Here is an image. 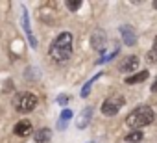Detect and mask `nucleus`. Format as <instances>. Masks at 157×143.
I'll list each match as a JSON object with an SVG mask.
<instances>
[{"mask_svg": "<svg viewBox=\"0 0 157 143\" xmlns=\"http://www.w3.org/2000/svg\"><path fill=\"white\" fill-rule=\"evenodd\" d=\"M70 119H72V112H70V110H63L61 115H59V123H57V126H59V128H65V123L70 121Z\"/></svg>", "mask_w": 157, "mask_h": 143, "instance_id": "15", "label": "nucleus"}, {"mask_svg": "<svg viewBox=\"0 0 157 143\" xmlns=\"http://www.w3.org/2000/svg\"><path fill=\"white\" fill-rule=\"evenodd\" d=\"M93 113H94V110L91 108V106H87V108H83L82 112H80V117H78L76 119V126L78 128H85L89 123H91V117H93Z\"/></svg>", "mask_w": 157, "mask_h": 143, "instance_id": "8", "label": "nucleus"}, {"mask_svg": "<svg viewBox=\"0 0 157 143\" xmlns=\"http://www.w3.org/2000/svg\"><path fill=\"white\" fill-rule=\"evenodd\" d=\"M72 39L74 37H72L70 32H61L54 39V43L50 45V48H48L50 58L54 61H57V63H65L70 58V54H72Z\"/></svg>", "mask_w": 157, "mask_h": 143, "instance_id": "1", "label": "nucleus"}, {"mask_svg": "<svg viewBox=\"0 0 157 143\" xmlns=\"http://www.w3.org/2000/svg\"><path fill=\"white\" fill-rule=\"evenodd\" d=\"M151 91H157V78H155V82L151 84Z\"/></svg>", "mask_w": 157, "mask_h": 143, "instance_id": "21", "label": "nucleus"}, {"mask_svg": "<svg viewBox=\"0 0 157 143\" xmlns=\"http://www.w3.org/2000/svg\"><path fill=\"white\" fill-rule=\"evenodd\" d=\"M155 58H157V56H155L153 52H150V54H148V61H150V63H153V61H155Z\"/></svg>", "mask_w": 157, "mask_h": 143, "instance_id": "19", "label": "nucleus"}, {"mask_svg": "<svg viewBox=\"0 0 157 143\" xmlns=\"http://www.w3.org/2000/svg\"><path fill=\"white\" fill-rule=\"evenodd\" d=\"M140 65V59L137 56H128L122 63H120V73H133V71H137Z\"/></svg>", "mask_w": 157, "mask_h": 143, "instance_id": "7", "label": "nucleus"}, {"mask_svg": "<svg viewBox=\"0 0 157 143\" xmlns=\"http://www.w3.org/2000/svg\"><path fill=\"white\" fill-rule=\"evenodd\" d=\"M37 102H39V99H37L33 93L24 91V93H19V95L13 99V108H15L19 113H30L32 110H35Z\"/></svg>", "mask_w": 157, "mask_h": 143, "instance_id": "3", "label": "nucleus"}, {"mask_svg": "<svg viewBox=\"0 0 157 143\" xmlns=\"http://www.w3.org/2000/svg\"><path fill=\"white\" fill-rule=\"evenodd\" d=\"M155 56H157V37H155V41H153V50H151Z\"/></svg>", "mask_w": 157, "mask_h": 143, "instance_id": "20", "label": "nucleus"}, {"mask_svg": "<svg viewBox=\"0 0 157 143\" xmlns=\"http://www.w3.org/2000/svg\"><path fill=\"white\" fill-rule=\"evenodd\" d=\"M151 6H153V8H155V10H157V0H155V2H153V4H151Z\"/></svg>", "mask_w": 157, "mask_h": 143, "instance_id": "22", "label": "nucleus"}, {"mask_svg": "<svg viewBox=\"0 0 157 143\" xmlns=\"http://www.w3.org/2000/svg\"><path fill=\"white\" fill-rule=\"evenodd\" d=\"M13 132H15L19 137H26V136L32 134V123H30L28 119H22V121H19V123L15 125Z\"/></svg>", "mask_w": 157, "mask_h": 143, "instance_id": "10", "label": "nucleus"}, {"mask_svg": "<svg viewBox=\"0 0 157 143\" xmlns=\"http://www.w3.org/2000/svg\"><path fill=\"white\" fill-rule=\"evenodd\" d=\"M39 17H41L44 22H52V21H54V19H52V17H54V13H52V10H50V8H46V6L39 10Z\"/></svg>", "mask_w": 157, "mask_h": 143, "instance_id": "14", "label": "nucleus"}, {"mask_svg": "<svg viewBox=\"0 0 157 143\" xmlns=\"http://www.w3.org/2000/svg\"><path fill=\"white\" fill-rule=\"evenodd\" d=\"M148 76H150L148 71H140V73H135V75H131V76H126L124 82H126L128 86H133V84H140V82H144Z\"/></svg>", "mask_w": 157, "mask_h": 143, "instance_id": "11", "label": "nucleus"}, {"mask_svg": "<svg viewBox=\"0 0 157 143\" xmlns=\"http://www.w3.org/2000/svg\"><path fill=\"white\" fill-rule=\"evenodd\" d=\"M142 136H144V134H142L140 130H131V132L126 134V141H128V143H137V141L142 139Z\"/></svg>", "mask_w": 157, "mask_h": 143, "instance_id": "13", "label": "nucleus"}, {"mask_svg": "<svg viewBox=\"0 0 157 143\" xmlns=\"http://www.w3.org/2000/svg\"><path fill=\"white\" fill-rule=\"evenodd\" d=\"M67 8L70 10V11H78L82 8V0H68L67 2Z\"/></svg>", "mask_w": 157, "mask_h": 143, "instance_id": "17", "label": "nucleus"}, {"mask_svg": "<svg viewBox=\"0 0 157 143\" xmlns=\"http://www.w3.org/2000/svg\"><path fill=\"white\" fill-rule=\"evenodd\" d=\"M120 35H122L124 45H128V47L137 45V34H135V30H133L129 24H122V26H120Z\"/></svg>", "mask_w": 157, "mask_h": 143, "instance_id": "6", "label": "nucleus"}, {"mask_svg": "<svg viewBox=\"0 0 157 143\" xmlns=\"http://www.w3.org/2000/svg\"><path fill=\"white\" fill-rule=\"evenodd\" d=\"M21 24H22V28H24V32H26V35H28L30 47L35 50V48H37V39H35V35H33V32H32V26H30V17H28V11H26V10H22V15H21Z\"/></svg>", "mask_w": 157, "mask_h": 143, "instance_id": "5", "label": "nucleus"}, {"mask_svg": "<svg viewBox=\"0 0 157 143\" xmlns=\"http://www.w3.org/2000/svg\"><path fill=\"white\" fill-rule=\"evenodd\" d=\"M153 117H155V113H153V110H151L150 106H139V108H135V110L128 115L126 123H128V126H131L133 130H140L142 126L150 125V123L153 121Z\"/></svg>", "mask_w": 157, "mask_h": 143, "instance_id": "2", "label": "nucleus"}, {"mask_svg": "<svg viewBox=\"0 0 157 143\" xmlns=\"http://www.w3.org/2000/svg\"><path fill=\"white\" fill-rule=\"evenodd\" d=\"M100 75H102V73H98V75H96L94 78H91V80H89V82H87V84L83 86V89H82V97H87V95H89V91H91V86H93V82H94L96 78H100Z\"/></svg>", "mask_w": 157, "mask_h": 143, "instance_id": "16", "label": "nucleus"}, {"mask_svg": "<svg viewBox=\"0 0 157 143\" xmlns=\"http://www.w3.org/2000/svg\"><path fill=\"white\" fill-rule=\"evenodd\" d=\"M124 106V97L117 95V97H109L102 102V113L104 115H117L120 112V108Z\"/></svg>", "mask_w": 157, "mask_h": 143, "instance_id": "4", "label": "nucleus"}, {"mask_svg": "<svg viewBox=\"0 0 157 143\" xmlns=\"http://www.w3.org/2000/svg\"><path fill=\"white\" fill-rule=\"evenodd\" d=\"M68 100H70V95H65V93H63V95L57 97V104H61V106H65Z\"/></svg>", "mask_w": 157, "mask_h": 143, "instance_id": "18", "label": "nucleus"}, {"mask_svg": "<svg viewBox=\"0 0 157 143\" xmlns=\"http://www.w3.org/2000/svg\"><path fill=\"white\" fill-rule=\"evenodd\" d=\"M50 137H52V130L50 128H39L33 134L35 143H46V141H50Z\"/></svg>", "mask_w": 157, "mask_h": 143, "instance_id": "12", "label": "nucleus"}, {"mask_svg": "<svg viewBox=\"0 0 157 143\" xmlns=\"http://www.w3.org/2000/svg\"><path fill=\"white\" fill-rule=\"evenodd\" d=\"M91 45L96 50H104V47H105V32L104 30H94L93 35H91Z\"/></svg>", "mask_w": 157, "mask_h": 143, "instance_id": "9", "label": "nucleus"}]
</instances>
